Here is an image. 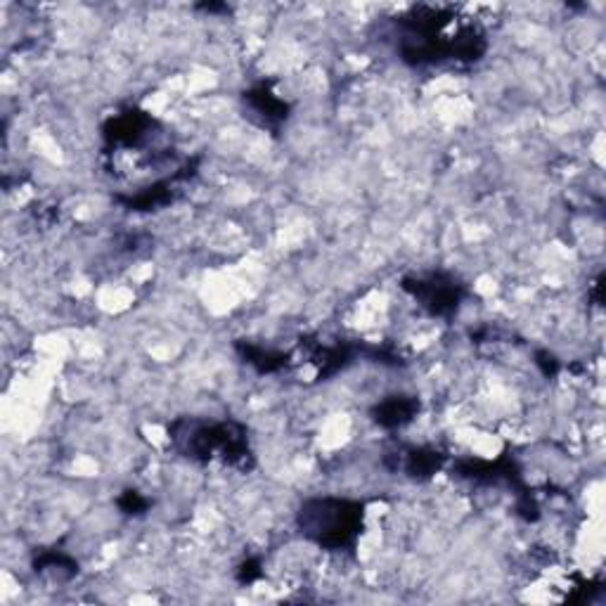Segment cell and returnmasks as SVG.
Masks as SVG:
<instances>
[{
  "mask_svg": "<svg viewBox=\"0 0 606 606\" xmlns=\"http://www.w3.org/2000/svg\"><path fill=\"white\" fill-rule=\"evenodd\" d=\"M171 441L185 457L197 462H209L216 455L230 467L249 472L254 467V455L247 446V431L237 422L206 424L195 419H178L169 429Z\"/></svg>",
  "mask_w": 606,
  "mask_h": 606,
  "instance_id": "1",
  "label": "cell"
},
{
  "mask_svg": "<svg viewBox=\"0 0 606 606\" xmlns=\"http://www.w3.org/2000/svg\"><path fill=\"white\" fill-rule=\"evenodd\" d=\"M365 505L341 498H313L299 509V528L303 538L322 550H346L356 545L363 533Z\"/></svg>",
  "mask_w": 606,
  "mask_h": 606,
  "instance_id": "2",
  "label": "cell"
},
{
  "mask_svg": "<svg viewBox=\"0 0 606 606\" xmlns=\"http://www.w3.org/2000/svg\"><path fill=\"white\" fill-rule=\"evenodd\" d=\"M412 299H417L424 311L436 318H450L457 313L467 289L457 277L448 273H431L427 277H405L403 285Z\"/></svg>",
  "mask_w": 606,
  "mask_h": 606,
  "instance_id": "3",
  "label": "cell"
},
{
  "mask_svg": "<svg viewBox=\"0 0 606 606\" xmlns=\"http://www.w3.org/2000/svg\"><path fill=\"white\" fill-rule=\"evenodd\" d=\"M197 164H199V159H192L178 173H173V178L161 180V183H154V185H150V188H145L143 192H138V195H133V197H116V202H121L126 209H131V211H152V209H159V206L171 204L173 197H176L173 185L180 183V180H188L195 176Z\"/></svg>",
  "mask_w": 606,
  "mask_h": 606,
  "instance_id": "4",
  "label": "cell"
},
{
  "mask_svg": "<svg viewBox=\"0 0 606 606\" xmlns=\"http://www.w3.org/2000/svg\"><path fill=\"white\" fill-rule=\"evenodd\" d=\"M152 126V116L140 112V109H128V112L109 119L102 128V135H105L107 145L112 147H133L143 143Z\"/></svg>",
  "mask_w": 606,
  "mask_h": 606,
  "instance_id": "5",
  "label": "cell"
},
{
  "mask_svg": "<svg viewBox=\"0 0 606 606\" xmlns=\"http://www.w3.org/2000/svg\"><path fill=\"white\" fill-rule=\"evenodd\" d=\"M244 105L249 107L251 116H256V121H259L263 128H270V131H280V126L285 124L289 116L287 102L277 98L266 83L247 90V93H244Z\"/></svg>",
  "mask_w": 606,
  "mask_h": 606,
  "instance_id": "6",
  "label": "cell"
},
{
  "mask_svg": "<svg viewBox=\"0 0 606 606\" xmlns=\"http://www.w3.org/2000/svg\"><path fill=\"white\" fill-rule=\"evenodd\" d=\"M419 412V401L415 396H389L372 408V419L384 429H401L410 424Z\"/></svg>",
  "mask_w": 606,
  "mask_h": 606,
  "instance_id": "7",
  "label": "cell"
},
{
  "mask_svg": "<svg viewBox=\"0 0 606 606\" xmlns=\"http://www.w3.org/2000/svg\"><path fill=\"white\" fill-rule=\"evenodd\" d=\"M446 464V455L441 450L434 448H408L403 453V472L412 476V479L424 481L431 479L436 472H441V467Z\"/></svg>",
  "mask_w": 606,
  "mask_h": 606,
  "instance_id": "8",
  "label": "cell"
},
{
  "mask_svg": "<svg viewBox=\"0 0 606 606\" xmlns=\"http://www.w3.org/2000/svg\"><path fill=\"white\" fill-rule=\"evenodd\" d=\"M237 351H240V356L247 360L249 365H254L261 375H270V372L282 370V367H287V363H289L287 353L266 351V348H261V346L244 344V341H237Z\"/></svg>",
  "mask_w": 606,
  "mask_h": 606,
  "instance_id": "9",
  "label": "cell"
},
{
  "mask_svg": "<svg viewBox=\"0 0 606 606\" xmlns=\"http://www.w3.org/2000/svg\"><path fill=\"white\" fill-rule=\"evenodd\" d=\"M34 566H36V571L55 569V571H67L69 576H76V573H79V564H76V559L69 557V554L55 552V550L41 554V557L34 562Z\"/></svg>",
  "mask_w": 606,
  "mask_h": 606,
  "instance_id": "10",
  "label": "cell"
},
{
  "mask_svg": "<svg viewBox=\"0 0 606 606\" xmlns=\"http://www.w3.org/2000/svg\"><path fill=\"white\" fill-rule=\"evenodd\" d=\"M119 507H121V512L135 514V517H138V514H145L147 509H150V500L143 498L138 491H126L119 498Z\"/></svg>",
  "mask_w": 606,
  "mask_h": 606,
  "instance_id": "11",
  "label": "cell"
},
{
  "mask_svg": "<svg viewBox=\"0 0 606 606\" xmlns=\"http://www.w3.org/2000/svg\"><path fill=\"white\" fill-rule=\"evenodd\" d=\"M263 576V571H261V564L256 562V559H247V562H244L240 569H237V580H240L242 585H249V583H254V580H259Z\"/></svg>",
  "mask_w": 606,
  "mask_h": 606,
  "instance_id": "12",
  "label": "cell"
},
{
  "mask_svg": "<svg viewBox=\"0 0 606 606\" xmlns=\"http://www.w3.org/2000/svg\"><path fill=\"white\" fill-rule=\"evenodd\" d=\"M535 365L543 370L545 377H554L559 372V360L552 356L550 351H538L535 353Z\"/></svg>",
  "mask_w": 606,
  "mask_h": 606,
  "instance_id": "13",
  "label": "cell"
}]
</instances>
